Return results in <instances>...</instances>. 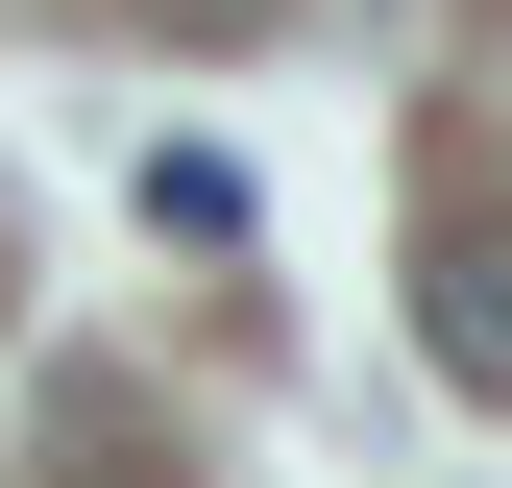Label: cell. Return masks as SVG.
I'll return each mask as SVG.
<instances>
[{"label": "cell", "instance_id": "2", "mask_svg": "<svg viewBox=\"0 0 512 488\" xmlns=\"http://www.w3.org/2000/svg\"><path fill=\"white\" fill-rule=\"evenodd\" d=\"M147 25H196V49H244V25H269V0H147Z\"/></svg>", "mask_w": 512, "mask_h": 488}, {"label": "cell", "instance_id": "1", "mask_svg": "<svg viewBox=\"0 0 512 488\" xmlns=\"http://www.w3.org/2000/svg\"><path fill=\"white\" fill-rule=\"evenodd\" d=\"M415 342H439L464 415H512V220H439L415 244Z\"/></svg>", "mask_w": 512, "mask_h": 488}]
</instances>
